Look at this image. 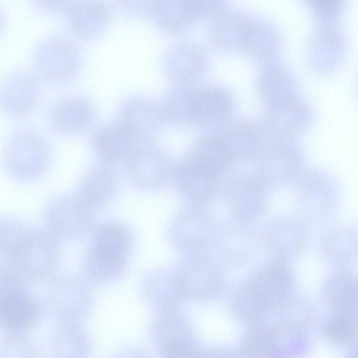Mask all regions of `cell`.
<instances>
[{"mask_svg": "<svg viewBox=\"0 0 358 358\" xmlns=\"http://www.w3.org/2000/svg\"><path fill=\"white\" fill-rule=\"evenodd\" d=\"M87 266L93 277L100 280H109L121 273L124 266V258L91 246L88 253Z\"/></svg>", "mask_w": 358, "mask_h": 358, "instance_id": "19", "label": "cell"}, {"mask_svg": "<svg viewBox=\"0 0 358 358\" xmlns=\"http://www.w3.org/2000/svg\"><path fill=\"white\" fill-rule=\"evenodd\" d=\"M191 91L177 90L167 97L162 108L164 118L176 124L191 123L189 115V99Z\"/></svg>", "mask_w": 358, "mask_h": 358, "instance_id": "21", "label": "cell"}, {"mask_svg": "<svg viewBox=\"0 0 358 358\" xmlns=\"http://www.w3.org/2000/svg\"><path fill=\"white\" fill-rule=\"evenodd\" d=\"M280 47V38L277 29L268 22L252 18L241 50L253 58L266 60L275 56Z\"/></svg>", "mask_w": 358, "mask_h": 358, "instance_id": "11", "label": "cell"}, {"mask_svg": "<svg viewBox=\"0 0 358 358\" xmlns=\"http://www.w3.org/2000/svg\"><path fill=\"white\" fill-rule=\"evenodd\" d=\"M326 337L331 342L344 345L352 341L357 334V324L351 315L336 314L323 325Z\"/></svg>", "mask_w": 358, "mask_h": 358, "instance_id": "22", "label": "cell"}, {"mask_svg": "<svg viewBox=\"0 0 358 358\" xmlns=\"http://www.w3.org/2000/svg\"><path fill=\"white\" fill-rule=\"evenodd\" d=\"M134 137L122 126L100 129L92 137V144L99 157L108 162H116L129 155Z\"/></svg>", "mask_w": 358, "mask_h": 358, "instance_id": "12", "label": "cell"}, {"mask_svg": "<svg viewBox=\"0 0 358 358\" xmlns=\"http://www.w3.org/2000/svg\"><path fill=\"white\" fill-rule=\"evenodd\" d=\"M131 243L129 231L114 222L101 224L96 230L92 246L107 253L125 258Z\"/></svg>", "mask_w": 358, "mask_h": 358, "instance_id": "17", "label": "cell"}, {"mask_svg": "<svg viewBox=\"0 0 358 358\" xmlns=\"http://www.w3.org/2000/svg\"><path fill=\"white\" fill-rule=\"evenodd\" d=\"M154 335L157 345L166 357L200 355L201 350L194 345L187 324L176 313H169L162 316L155 325Z\"/></svg>", "mask_w": 358, "mask_h": 358, "instance_id": "2", "label": "cell"}, {"mask_svg": "<svg viewBox=\"0 0 358 358\" xmlns=\"http://www.w3.org/2000/svg\"><path fill=\"white\" fill-rule=\"evenodd\" d=\"M129 161L131 178L136 184L145 188L162 186L171 174L167 155L154 144L134 148Z\"/></svg>", "mask_w": 358, "mask_h": 358, "instance_id": "1", "label": "cell"}, {"mask_svg": "<svg viewBox=\"0 0 358 358\" xmlns=\"http://www.w3.org/2000/svg\"><path fill=\"white\" fill-rule=\"evenodd\" d=\"M278 345L275 331L268 327L257 325L245 334L243 348L250 356H264L271 352Z\"/></svg>", "mask_w": 358, "mask_h": 358, "instance_id": "20", "label": "cell"}, {"mask_svg": "<svg viewBox=\"0 0 358 358\" xmlns=\"http://www.w3.org/2000/svg\"><path fill=\"white\" fill-rule=\"evenodd\" d=\"M233 102L229 94L218 87L191 91L189 115L191 123L217 121L231 110Z\"/></svg>", "mask_w": 358, "mask_h": 358, "instance_id": "7", "label": "cell"}, {"mask_svg": "<svg viewBox=\"0 0 358 358\" xmlns=\"http://www.w3.org/2000/svg\"><path fill=\"white\" fill-rule=\"evenodd\" d=\"M289 285V272L276 264L264 268L245 286L265 311L283 300Z\"/></svg>", "mask_w": 358, "mask_h": 358, "instance_id": "4", "label": "cell"}, {"mask_svg": "<svg viewBox=\"0 0 358 358\" xmlns=\"http://www.w3.org/2000/svg\"><path fill=\"white\" fill-rule=\"evenodd\" d=\"M173 178L179 192L192 200H203L210 196L217 179L189 160L173 170Z\"/></svg>", "mask_w": 358, "mask_h": 358, "instance_id": "8", "label": "cell"}, {"mask_svg": "<svg viewBox=\"0 0 358 358\" xmlns=\"http://www.w3.org/2000/svg\"><path fill=\"white\" fill-rule=\"evenodd\" d=\"M163 120L162 108L149 101L138 99L125 104L121 125L136 138L152 133Z\"/></svg>", "mask_w": 358, "mask_h": 358, "instance_id": "10", "label": "cell"}, {"mask_svg": "<svg viewBox=\"0 0 358 358\" xmlns=\"http://www.w3.org/2000/svg\"><path fill=\"white\" fill-rule=\"evenodd\" d=\"M206 63V54L199 44L185 41L173 45L166 58L167 71L174 80L186 84L201 73Z\"/></svg>", "mask_w": 358, "mask_h": 358, "instance_id": "5", "label": "cell"}, {"mask_svg": "<svg viewBox=\"0 0 358 358\" xmlns=\"http://www.w3.org/2000/svg\"><path fill=\"white\" fill-rule=\"evenodd\" d=\"M115 187L113 173L104 168L89 172L83 180L80 198L89 206L102 205L112 197Z\"/></svg>", "mask_w": 358, "mask_h": 358, "instance_id": "15", "label": "cell"}, {"mask_svg": "<svg viewBox=\"0 0 358 358\" xmlns=\"http://www.w3.org/2000/svg\"><path fill=\"white\" fill-rule=\"evenodd\" d=\"M37 308L33 300L21 292L13 290L0 296V324L6 328L22 329L31 326Z\"/></svg>", "mask_w": 358, "mask_h": 358, "instance_id": "9", "label": "cell"}, {"mask_svg": "<svg viewBox=\"0 0 358 358\" xmlns=\"http://www.w3.org/2000/svg\"><path fill=\"white\" fill-rule=\"evenodd\" d=\"M124 11L136 15L152 14L158 0H115Z\"/></svg>", "mask_w": 358, "mask_h": 358, "instance_id": "25", "label": "cell"}, {"mask_svg": "<svg viewBox=\"0 0 358 358\" xmlns=\"http://www.w3.org/2000/svg\"><path fill=\"white\" fill-rule=\"evenodd\" d=\"M151 15L157 27L169 34L180 33L198 22L186 0H158Z\"/></svg>", "mask_w": 358, "mask_h": 358, "instance_id": "13", "label": "cell"}, {"mask_svg": "<svg viewBox=\"0 0 358 358\" xmlns=\"http://www.w3.org/2000/svg\"><path fill=\"white\" fill-rule=\"evenodd\" d=\"M357 283L348 278H338L327 286L325 296L336 314L352 315L357 310Z\"/></svg>", "mask_w": 358, "mask_h": 358, "instance_id": "18", "label": "cell"}, {"mask_svg": "<svg viewBox=\"0 0 358 358\" xmlns=\"http://www.w3.org/2000/svg\"><path fill=\"white\" fill-rule=\"evenodd\" d=\"M91 109L85 101L78 98L61 100L52 110L54 126L65 133L78 132L85 129L91 119Z\"/></svg>", "mask_w": 358, "mask_h": 358, "instance_id": "14", "label": "cell"}, {"mask_svg": "<svg viewBox=\"0 0 358 358\" xmlns=\"http://www.w3.org/2000/svg\"><path fill=\"white\" fill-rule=\"evenodd\" d=\"M310 10L320 20L331 22L340 16L346 0H304Z\"/></svg>", "mask_w": 358, "mask_h": 358, "instance_id": "23", "label": "cell"}, {"mask_svg": "<svg viewBox=\"0 0 358 358\" xmlns=\"http://www.w3.org/2000/svg\"><path fill=\"white\" fill-rule=\"evenodd\" d=\"M234 159V153L227 140L215 134L206 135L194 144L189 161L218 176Z\"/></svg>", "mask_w": 358, "mask_h": 358, "instance_id": "6", "label": "cell"}, {"mask_svg": "<svg viewBox=\"0 0 358 358\" xmlns=\"http://www.w3.org/2000/svg\"><path fill=\"white\" fill-rule=\"evenodd\" d=\"M198 21L213 17L222 10L227 0H186Z\"/></svg>", "mask_w": 358, "mask_h": 358, "instance_id": "24", "label": "cell"}, {"mask_svg": "<svg viewBox=\"0 0 358 358\" xmlns=\"http://www.w3.org/2000/svg\"><path fill=\"white\" fill-rule=\"evenodd\" d=\"M212 17L209 31L212 43L223 50H241L252 17L239 10L227 8Z\"/></svg>", "mask_w": 358, "mask_h": 358, "instance_id": "3", "label": "cell"}, {"mask_svg": "<svg viewBox=\"0 0 358 358\" xmlns=\"http://www.w3.org/2000/svg\"><path fill=\"white\" fill-rule=\"evenodd\" d=\"M110 17V10L104 1L85 0L77 10V29L83 36L93 37L106 27Z\"/></svg>", "mask_w": 358, "mask_h": 358, "instance_id": "16", "label": "cell"}]
</instances>
